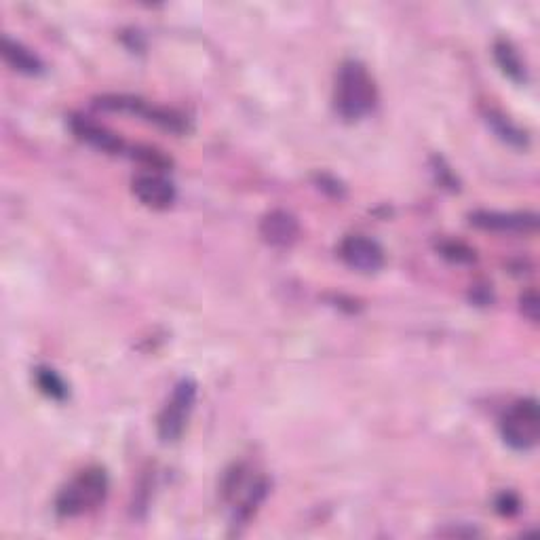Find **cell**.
Masks as SVG:
<instances>
[{"label": "cell", "instance_id": "obj_1", "mask_svg": "<svg viewBox=\"0 0 540 540\" xmlns=\"http://www.w3.org/2000/svg\"><path fill=\"white\" fill-rule=\"evenodd\" d=\"M378 91L370 70L357 60H346L336 74L334 106L344 121H361L376 108Z\"/></svg>", "mask_w": 540, "mask_h": 540}, {"label": "cell", "instance_id": "obj_2", "mask_svg": "<svg viewBox=\"0 0 540 540\" xmlns=\"http://www.w3.org/2000/svg\"><path fill=\"white\" fill-rule=\"evenodd\" d=\"M108 475L100 467H89L72 477L55 498L60 517H81L98 511L108 496Z\"/></svg>", "mask_w": 540, "mask_h": 540}, {"label": "cell", "instance_id": "obj_3", "mask_svg": "<svg viewBox=\"0 0 540 540\" xmlns=\"http://www.w3.org/2000/svg\"><path fill=\"white\" fill-rule=\"evenodd\" d=\"M500 433L513 450H532L540 439V410L536 399L515 401L500 420Z\"/></svg>", "mask_w": 540, "mask_h": 540}, {"label": "cell", "instance_id": "obj_4", "mask_svg": "<svg viewBox=\"0 0 540 540\" xmlns=\"http://www.w3.org/2000/svg\"><path fill=\"white\" fill-rule=\"evenodd\" d=\"M197 389V382L188 376L173 387V393L157 420V433L163 443H176L184 435L188 418L197 403Z\"/></svg>", "mask_w": 540, "mask_h": 540}, {"label": "cell", "instance_id": "obj_5", "mask_svg": "<svg viewBox=\"0 0 540 540\" xmlns=\"http://www.w3.org/2000/svg\"><path fill=\"white\" fill-rule=\"evenodd\" d=\"M98 106L110 112H123V114H133V117H140L148 123L159 125L165 131L171 133H184L188 131V121L184 114L171 108H161V106H150L148 102L133 98V95H104L98 100Z\"/></svg>", "mask_w": 540, "mask_h": 540}, {"label": "cell", "instance_id": "obj_6", "mask_svg": "<svg viewBox=\"0 0 540 540\" xmlns=\"http://www.w3.org/2000/svg\"><path fill=\"white\" fill-rule=\"evenodd\" d=\"M133 197L150 209H169L178 199V190L161 171H142L131 182Z\"/></svg>", "mask_w": 540, "mask_h": 540}, {"label": "cell", "instance_id": "obj_7", "mask_svg": "<svg viewBox=\"0 0 540 540\" xmlns=\"http://www.w3.org/2000/svg\"><path fill=\"white\" fill-rule=\"evenodd\" d=\"M338 254L346 266L363 275L378 273V270H382L384 262H387V256H384V249L380 247V243L363 235L346 237L340 243Z\"/></svg>", "mask_w": 540, "mask_h": 540}, {"label": "cell", "instance_id": "obj_8", "mask_svg": "<svg viewBox=\"0 0 540 540\" xmlns=\"http://www.w3.org/2000/svg\"><path fill=\"white\" fill-rule=\"evenodd\" d=\"M471 224L481 230H492V233H509V235H532L538 228L536 214H505V211H473L469 216Z\"/></svg>", "mask_w": 540, "mask_h": 540}, {"label": "cell", "instance_id": "obj_9", "mask_svg": "<svg viewBox=\"0 0 540 540\" xmlns=\"http://www.w3.org/2000/svg\"><path fill=\"white\" fill-rule=\"evenodd\" d=\"M260 237L275 249H289L300 239V222L285 209H273L260 220Z\"/></svg>", "mask_w": 540, "mask_h": 540}, {"label": "cell", "instance_id": "obj_10", "mask_svg": "<svg viewBox=\"0 0 540 540\" xmlns=\"http://www.w3.org/2000/svg\"><path fill=\"white\" fill-rule=\"evenodd\" d=\"M70 129L72 133L79 138L81 142L98 148L106 154H121L127 150V144L125 140L121 138V135H117L114 131H110L108 127L95 123L91 119H85V117H72L70 119Z\"/></svg>", "mask_w": 540, "mask_h": 540}, {"label": "cell", "instance_id": "obj_11", "mask_svg": "<svg viewBox=\"0 0 540 540\" xmlns=\"http://www.w3.org/2000/svg\"><path fill=\"white\" fill-rule=\"evenodd\" d=\"M3 57L13 70L28 74V76H36L45 70L41 57L32 53L30 49H26L22 43L13 41V38L9 36H3Z\"/></svg>", "mask_w": 540, "mask_h": 540}, {"label": "cell", "instance_id": "obj_12", "mask_svg": "<svg viewBox=\"0 0 540 540\" xmlns=\"http://www.w3.org/2000/svg\"><path fill=\"white\" fill-rule=\"evenodd\" d=\"M486 121L488 125L492 127V131L498 135L500 140H503L505 144L513 146V148H519V150H524L528 148L530 144V138H528V133L519 129L515 123H511L505 114H500L496 110H488L486 114Z\"/></svg>", "mask_w": 540, "mask_h": 540}, {"label": "cell", "instance_id": "obj_13", "mask_svg": "<svg viewBox=\"0 0 540 540\" xmlns=\"http://www.w3.org/2000/svg\"><path fill=\"white\" fill-rule=\"evenodd\" d=\"M494 57H496V64L500 66V70H503L511 81H515V83L528 81L522 57H519V53L515 51V47L509 41H496Z\"/></svg>", "mask_w": 540, "mask_h": 540}, {"label": "cell", "instance_id": "obj_14", "mask_svg": "<svg viewBox=\"0 0 540 540\" xmlns=\"http://www.w3.org/2000/svg\"><path fill=\"white\" fill-rule=\"evenodd\" d=\"M34 382L38 391L53 401H66L70 395L66 380L53 368H47V365H41V368L34 370Z\"/></svg>", "mask_w": 540, "mask_h": 540}, {"label": "cell", "instance_id": "obj_15", "mask_svg": "<svg viewBox=\"0 0 540 540\" xmlns=\"http://www.w3.org/2000/svg\"><path fill=\"white\" fill-rule=\"evenodd\" d=\"M439 252L443 258H448L450 262H456V264H473L477 258L475 249H471L462 241H443L439 245Z\"/></svg>", "mask_w": 540, "mask_h": 540}, {"label": "cell", "instance_id": "obj_16", "mask_svg": "<svg viewBox=\"0 0 540 540\" xmlns=\"http://www.w3.org/2000/svg\"><path fill=\"white\" fill-rule=\"evenodd\" d=\"M433 171H435V176H437V182L441 186H446L450 190H458V180L456 176L452 173V169L446 165V161H443L441 157H433Z\"/></svg>", "mask_w": 540, "mask_h": 540}, {"label": "cell", "instance_id": "obj_17", "mask_svg": "<svg viewBox=\"0 0 540 540\" xmlns=\"http://www.w3.org/2000/svg\"><path fill=\"white\" fill-rule=\"evenodd\" d=\"M538 311H540V306H538V294L534 292V289H530V292H526L522 296V313L524 317H528L532 323L538 321Z\"/></svg>", "mask_w": 540, "mask_h": 540}, {"label": "cell", "instance_id": "obj_18", "mask_svg": "<svg viewBox=\"0 0 540 540\" xmlns=\"http://www.w3.org/2000/svg\"><path fill=\"white\" fill-rule=\"evenodd\" d=\"M496 509H498V513H503V515H515L519 511V498L511 492L500 494L496 500Z\"/></svg>", "mask_w": 540, "mask_h": 540}, {"label": "cell", "instance_id": "obj_19", "mask_svg": "<svg viewBox=\"0 0 540 540\" xmlns=\"http://www.w3.org/2000/svg\"><path fill=\"white\" fill-rule=\"evenodd\" d=\"M317 182H319V188L332 190L334 197H344V186L340 182H336V180H330V176H319Z\"/></svg>", "mask_w": 540, "mask_h": 540}]
</instances>
